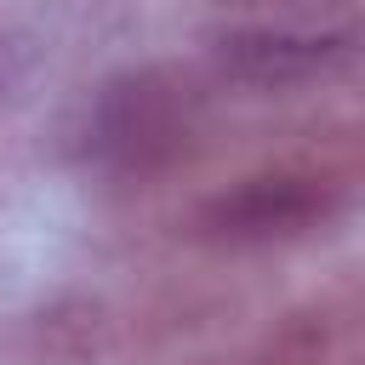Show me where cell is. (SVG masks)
<instances>
[{
	"instance_id": "obj_1",
	"label": "cell",
	"mask_w": 365,
	"mask_h": 365,
	"mask_svg": "<svg viewBox=\"0 0 365 365\" xmlns=\"http://www.w3.org/2000/svg\"><path fill=\"white\" fill-rule=\"evenodd\" d=\"M200 125V91L194 80L171 74V68H131L114 74L74 125V148L86 165L114 171V177H143L165 160H177L188 148Z\"/></svg>"
},
{
	"instance_id": "obj_2",
	"label": "cell",
	"mask_w": 365,
	"mask_h": 365,
	"mask_svg": "<svg viewBox=\"0 0 365 365\" xmlns=\"http://www.w3.org/2000/svg\"><path fill=\"white\" fill-rule=\"evenodd\" d=\"M217 68L240 86H308L348 63L354 29L348 23H240L217 40Z\"/></svg>"
},
{
	"instance_id": "obj_3",
	"label": "cell",
	"mask_w": 365,
	"mask_h": 365,
	"mask_svg": "<svg viewBox=\"0 0 365 365\" xmlns=\"http://www.w3.org/2000/svg\"><path fill=\"white\" fill-rule=\"evenodd\" d=\"M331 205H336V188L325 177H302V171L245 177L240 188L205 200L200 234L222 240V245H262V240H285V234H302V228L325 222Z\"/></svg>"
},
{
	"instance_id": "obj_4",
	"label": "cell",
	"mask_w": 365,
	"mask_h": 365,
	"mask_svg": "<svg viewBox=\"0 0 365 365\" xmlns=\"http://www.w3.org/2000/svg\"><path fill=\"white\" fill-rule=\"evenodd\" d=\"M23 74H29V46L17 34H0V103L23 86Z\"/></svg>"
},
{
	"instance_id": "obj_5",
	"label": "cell",
	"mask_w": 365,
	"mask_h": 365,
	"mask_svg": "<svg viewBox=\"0 0 365 365\" xmlns=\"http://www.w3.org/2000/svg\"><path fill=\"white\" fill-rule=\"evenodd\" d=\"M222 6H251V11H291V17H302V11H319V17H331V11H336V0H222Z\"/></svg>"
}]
</instances>
